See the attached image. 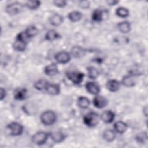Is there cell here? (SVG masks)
I'll use <instances>...</instances> for the list:
<instances>
[{"mask_svg":"<svg viewBox=\"0 0 148 148\" xmlns=\"http://www.w3.org/2000/svg\"><path fill=\"white\" fill-rule=\"evenodd\" d=\"M57 120V116L53 110H46L43 112L40 116V121L45 125H51L55 123Z\"/></svg>","mask_w":148,"mask_h":148,"instance_id":"cell-1","label":"cell"},{"mask_svg":"<svg viewBox=\"0 0 148 148\" xmlns=\"http://www.w3.org/2000/svg\"><path fill=\"white\" fill-rule=\"evenodd\" d=\"M99 121V117L97 113L91 112L86 114L83 117L84 123L88 127L96 126Z\"/></svg>","mask_w":148,"mask_h":148,"instance_id":"cell-2","label":"cell"},{"mask_svg":"<svg viewBox=\"0 0 148 148\" xmlns=\"http://www.w3.org/2000/svg\"><path fill=\"white\" fill-rule=\"evenodd\" d=\"M10 135L12 136H19L23 132V125L17 122H12L8 124L6 127Z\"/></svg>","mask_w":148,"mask_h":148,"instance_id":"cell-3","label":"cell"},{"mask_svg":"<svg viewBox=\"0 0 148 148\" xmlns=\"http://www.w3.org/2000/svg\"><path fill=\"white\" fill-rule=\"evenodd\" d=\"M66 76L68 80H71L73 84H79L83 82L84 75L80 72L71 71L67 72Z\"/></svg>","mask_w":148,"mask_h":148,"instance_id":"cell-4","label":"cell"},{"mask_svg":"<svg viewBox=\"0 0 148 148\" xmlns=\"http://www.w3.org/2000/svg\"><path fill=\"white\" fill-rule=\"evenodd\" d=\"M23 5L18 2H13L8 5L5 8L6 12L11 16H14L18 14L22 10Z\"/></svg>","mask_w":148,"mask_h":148,"instance_id":"cell-5","label":"cell"},{"mask_svg":"<svg viewBox=\"0 0 148 148\" xmlns=\"http://www.w3.org/2000/svg\"><path fill=\"white\" fill-rule=\"evenodd\" d=\"M49 134L43 132L39 131L35 133L31 138L32 142L36 145H42L47 141L49 136Z\"/></svg>","mask_w":148,"mask_h":148,"instance_id":"cell-6","label":"cell"},{"mask_svg":"<svg viewBox=\"0 0 148 148\" xmlns=\"http://www.w3.org/2000/svg\"><path fill=\"white\" fill-rule=\"evenodd\" d=\"M54 58L60 64H64L69 62L71 60L70 54L66 51H60L56 54Z\"/></svg>","mask_w":148,"mask_h":148,"instance_id":"cell-7","label":"cell"},{"mask_svg":"<svg viewBox=\"0 0 148 148\" xmlns=\"http://www.w3.org/2000/svg\"><path fill=\"white\" fill-rule=\"evenodd\" d=\"M85 87L88 92L91 94L97 95L100 92L99 85L94 82H88L85 84Z\"/></svg>","mask_w":148,"mask_h":148,"instance_id":"cell-8","label":"cell"},{"mask_svg":"<svg viewBox=\"0 0 148 148\" xmlns=\"http://www.w3.org/2000/svg\"><path fill=\"white\" fill-rule=\"evenodd\" d=\"M108 104V99L103 96L97 95L93 99L94 106L98 109L105 108Z\"/></svg>","mask_w":148,"mask_h":148,"instance_id":"cell-9","label":"cell"},{"mask_svg":"<svg viewBox=\"0 0 148 148\" xmlns=\"http://www.w3.org/2000/svg\"><path fill=\"white\" fill-rule=\"evenodd\" d=\"M47 94L51 95H57L60 92V87L57 84L48 83L45 89Z\"/></svg>","mask_w":148,"mask_h":148,"instance_id":"cell-10","label":"cell"},{"mask_svg":"<svg viewBox=\"0 0 148 148\" xmlns=\"http://www.w3.org/2000/svg\"><path fill=\"white\" fill-rule=\"evenodd\" d=\"M114 117L115 114L114 112L110 110H106L103 111L101 116V119L106 124L111 123L114 120Z\"/></svg>","mask_w":148,"mask_h":148,"instance_id":"cell-11","label":"cell"},{"mask_svg":"<svg viewBox=\"0 0 148 148\" xmlns=\"http://www.w3.org/2000/svg\"><path fill=\"white\" fill-rule=\"evenodd\" d=\"M45 73L49 76H53L58 73V68L56 64L52 63L45 66L44 68Z\"/></svg>","mask_w":148,"mask_h":148,"instance_id":"cell-12","label":"cell"},{"mask_svg":"<svg viewBox=\"0 0 148 148\" xmlns=\"http://www.w3.org/2000/svg\"><path fill=\"white\" fill-rule=\"evenodd\" d=\"M120 86V83L116 79H111L107 82L106 84V88L110 92L117 91Z\"/></svg>","mask_w":148,"mask_h":148,"instance_id":"cell-13","label":"cell"},{"mask_svg":"<svg viewBox=\"0 0 148 148\" xmlns=\"http://www.w3.org/2000/svg\"><path fill=\"white\" fill-rule=\"evenodd\" d=\"M27 90L25 88H18L14 91V98L16 100L23 101L27 98Z\"/></svg>","mask_w":148,"mask_h":148,"instance_id":"cell-14","label":"cell"},{"mask_svg":"<svg viewBox=\"0 0 148 148\" xmlns=\"http://www.w3.org/2000/svg\"><path fill=\"white\" fill-rule=\"evenodd\" d=\"M64 21L63 17L59 14L55 13L51 15L49 18V22L53 26H59Z\"/></svg>","mask_w":148,"mask_h":148,"instance_id":"cell-15","label":"cell"},{"mask_svg":"<svg viewBox=\"0 0 148 148\" xmlns=\"http://www.w3.org/2000/svg\"><path fill=\"white\" fill-rule=\"evenodd\" d=\"M27 43V42L16 38V40L13 44V47L14 50L17 51H24L26 49Z\"/></svg>","mask_w":148,"mask_h":148,"instance_id":"cell-16","label":"cell"},{"mask_svg":"<svg viewBox=\"0 0 148 148\" xmlns=\"http://www.w3.org/2000/svg\"><path fill=\"white\" fill-rule=\"evenodd\" d=\"M51 139L56 143H60L62 142L66 138V135L61 131H54L50 133Z\"/></svg>","mask_w":148,"mask_h":148,"instance_id":"cell-17","label":"cell"},{"mask_svg":"<svg viewBox=\"0 0 148 148\" xmlns=\"http://www.w3.org/2000/svg\"><path fill=\"white\" fill-rule=\"evenodd\" d=\"M114 130L119 134H123L124 133L128 128V125L127 124L122 121H116L114 124Z\"/></svg>","mask_w":148,"mask_h":148,"instance_id":"cell-18","label":"cell"},{"mask_svg":"<svg viewBox=\"0 0 148 148\" xmlns=\"http://www.w3.org/2000/svg\"><path fill=\"white\" fill-rule=\"evenodd\" d=\"M132 75H125L121 79V84L127 87H132L135 84V82L134 79L132 77Z\"/></svg>","mask_w":148,"mask_h":148,"instance_id":"cell-19","label":"cell"},{"mask_svg":"<svg viewBox=\"0 0 148 148\" xmlns=\"http://www.w3.org/2000/svg\"><path fill=\"white\" fill-rule=\"evenodd\" d=\"M77 104L82 109H87L90 105V102L86 97L80 96L77 99Z\"/></svg>","mask_w":148,"mask_h":148,"instance_id":"cell-20","label":"cell"},{"mask_svg":"<svg viewBox=\"0 0 148 148\" xmlns=\"http://www.w3.org/2000/svg\"><path fill=\"white\" fill-rule=\"evenodd\" d=\"M105 11L100 9H95L93 11L91 16L92 20L96 22H100L103 20L104 12Z\"/></svg>","mask_w":148,"mask_h":148,"instance_id":"cell-21","label":"cell"},{"mask_svg":"<svg viewBox=\"0 0 148 148\" xmlns=\"http://www.w3.org/2000/svg\"><path fill=\"white\" fill-rule=\"evenodd\" d=\"M117 28L121 33H128L131 31V24L127 21H121L117 24Z\"/></svg>","mask_w":148,"mask_h":148,"instance_id":"cell-22","label":"cell"},{"mask_svg":"<svg viewBox=\"0 0 148 148\" xmlns=\"http://www.w3.org/2000/svg\"><path fill=\"white\" fill-rule=\"evenodd\" d=\"M60 38V35L54 29H50L45 34V39L48 41H53Z\"/></svg>","mask_w":148,"mask_h":148,"instance_id":"cell-23","label":"cell"},{"mask_svg":"<svg viewBox=\"0 0 148 148\" xmlns=\"http://www.w3.org/2000/svg\"><path fill=\"white\" fill-rule=\"evenodd\" d=\"M82 14L79 11H72L68 13V18L72 22H77L81 20Z\"/></svg>","mask_w":148,"mask_h":148,"instance_id":"cell-24","label":"cell"},{"mask_svg":"<svg viewBox=\"0 0 148 148\" xmlns=\"http://www.w3.org/2000/svg\"><path fill=\"white\" fill-rule=\"evenodd\" d=\"M103 138L106 141L111 142L114 140L116 138V134L114 131L112 130H107L103 133Z\"/></svg>","mask_w":148,"mask_h":148,"instance_id":"cell-25","label":"cell"},{"mask_svg":"<svg viewBox=\"0 0 148 148\" xmlns=\"http://www.w3.org/2000/svg\"><path fill=\"white\" fill-rule=\"evenodd\" d=\"M129 14L128 9L124 7H119L116 10V14L121 18H126L129 16Z\"/></svg>","mask_w":148,"mask_h":148,"instance_id":"cell-26","label":"cell"},{"mask_svg":"<svg viewBox=\"0 0 148 148\" xmlns=\"http://www.w3.org/2000/svg\"><path fill=\"white\" fill-rule=\"evenodd\" d=\"M27 36L29 39H31V38L34 37L36 36L38 34V29L34 25H30L24 31Z\"/></svg>","mask_w":148,"mask_h":148,"instance_id":"cell-27","label":"cell"},{"mask_svg":"<svg viewBox=\"0 0 148 148\" xmlns=\"http://www.w3.org/2000/svg\"><path fill=\"white\" fill-rule=\"evenodd\" d=\"M49 82L45 79H40L36 82L34 84V87L38 90H45Z\"/></svg>","mask_w":148,"mask_h":148,"instance_id":"cell-28","label":"cell"},{"mask_svg":"<svg viewBox=\"0 0 148 148\" xmlns=\"http://www.w3.org/2000/svg\"><path fill=\"white\" fill-rule=\"evenodd\" d=\"M87 72H88V77L91 79H95L99 75L98 70L93 67V66H89L87 68Z\"/></svg>","mask_w":148,"mask_h":148,"instance_id":"cell-29","label":"cell"},{"mask_svg":"<svg viewBox=\"0 0 148 148\" xmlns=\"http://www.w3.org/2000/svg\"><path fill=\"white\" fill-rule=\"evenodd\" d=\"M84 51H85L82 47L79 46H75L72 49L71 53L73 57L76 58H79L84 55Z\"/></svg>","mask_w":148,"mask_h":148,"instance_id":"cell-30","label":"cell"},{"mask_svg":"<svg viewBox=\"0 0 148 148\" xmlns=\"http://www.w3.org/2000/svg\"><path fill=\"white\" fill-rule=\"evenodd\" d=\"M40 5V1H29L25 3V6L31 10H35L38 9Z\"/></svg>","mask_w":148,"mask_h":148,"instance_id":"cell-31","label":"cell"},{"mask_svg":"<svg viewBox=\"0 0 148 148\" xmlns=\"http://www.w3.org/2000/svg\"><path fill=\"white\" fill-rule=\"evenodd\" d=\"M135 139L139 143H145L147 139V133L146 132H142L138 134L135 136Z\"/></svg>","mask_w":148,"mask_h":148,"instance_id":"cell-32","label":"cell"},{"mask_svg":"<svg viewBox=\"0 0 148 148\" xmlns=\"http://www.w3.org/2000/svg\"><path fill=\"white\" fill-rule=\"evenodd\" d=\"M53 3L55 6L58 8H64L66 5L67 2L66 1L63 0H56L53 1Z\"/></svg>","mask_w":148,"mask_h":148,"instance_id":"cell-33","label":"cell"},{"mask_svg":"<svg viewBox=\"0 0 148 148\" xmlns=\"http://www.w3.org/2000/svg\"><path fill=\"white\" fill-rule=\"evenodd\" d=\"M79 5L81 8L86 9L89 8L90 3L88 1H81L79 2Z\"/></svg>","mask_w":148,"mask_h":148,"instance_id":"cell-34","label":"cell"},{"mask_svg":"<svg viewBox=\"0 0 148 148\" xmlns=\"http://www.w3.org/2000/svg\"><path fill=\"white\" fill-rule=\"evenodd\" d=\"M6 95V91L5 89L1 87L0 89V99L1 101H2Z\"/></svg>","mask_w":148,"mask_h":148,"instance_id":"cell-35","label":"cell"},{"mask_svg":"<svg viewBox=\"0 0 148 148\" xmlns=\"http://www.w3.org/2000/svg\"><path fill=\"white\" fill-rule=\"evenodd\" d=\"M106 2L110 6H114L117 5L119 2V1L116 0H109V1H106Z\"/></svg>","mask_w":148,"mask_h":148,"instance_id":"cell-36","label":"cell"},{"mask_svg":"<svg viewBox=\"0 0 148 148\" xmlns=\"http://www.w3.org/2000/svg\"><path fill=\"white\" fill-rule=\"evenodd\" d=\"M143 114L147 117V106H145L143 109Z\"/></svg>","mask_w":148,"mask_h":148,"instance_id":"cell-37","label":"cell"}]
</instances>
